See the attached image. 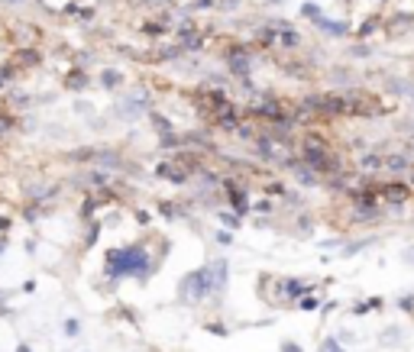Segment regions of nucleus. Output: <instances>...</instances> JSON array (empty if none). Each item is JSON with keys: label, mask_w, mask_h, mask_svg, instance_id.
<instances>
[{"label": "nucleus", "mask_w": 414, "mask_h": 352, "mask_svg": "<svg viewBox=\"0 0 414 352\" xmlns=\"http://www.w3.org/2000/svg\"><path fill=\"white\" fill-rule=\"evenodd\" d=\"M146 249H140V246H130V249H113L110 255H107V271L110 275H146Z\"/></svg>", "instance_id": "nucleus-1"}, {"label": "nucleus", "mask_w": 414, "mask_h": 352, "mask_svg": "<svg viewBox=\"0 0 414 352\" xmlns=\"http://www.w3.org/2000/svg\"><path fill=\"white\" fill-rule=\"evenodd\" d=\"M179 294H181V301H204L207 294H214V281H210V265L207 269H198V271H191L188 278L181 281V287H179Z\"/></svg>", "instance_id": "nucleus-2"}, {"label": "nucleus", "mask_w": 414, "mask_h": 352, "mask_svg": "<svg viewBox=\"0 0 414 352\" xmlns=\"http://www.w3.org/2000/svg\"><path fill=\"white\" fill-rule=\"evenodd\" d=\"M256 149H259V156L265 158V162H272V165H288L292 162V149L285 146L282 140H275V136H263V140L256 142Z\"/></svg>", "instance_id": "nucleus-3"}, {"label": "nucleus", "mask_w": 414, "mask_h": 352, "mask_svg": "<svg viewBox=\"0 0 414 352\" xmlns=\"http://www.w3.org/2000/svg\"><path fill=\"white\" fill-rule=\"evenodd\" d=\"M411 156L408 152H382V171L388 175H401V171H411Z\"/></svg>", "instance_id": "nucleus-4"}, {"label": "nucleus", "mask_w": 414, "mask_h": 352, "mask_svg": "<svg viewBox=\"0 0 414 352\" xmlns=\"http://www.w3.org/2000/svg\"><path fill=\"white\" fill-rule=\"evenodd\" d=\"M295 178H298L301 185H308V187L317 185V171H314V168H308V165H298V162H295Z\"/></svg>", "instance_id": "nucleus-5"}, {"label": "nucleus", "mask_w": 414, "mask_h": 352, "mask_svg": "<svg viewBox=\"0 0 414 352\" xmlns=\"http://www.w3.org/2000/svg\"><path fill=\"white\" fill-rule=\"evenodd\" d=\"M382 194H386L388 201H392V204H401V201L408 197V191H405V185H398V181H392V185L382 187Z\"/></svg>", "instance_id": "nucleus-6"}, {"label": "nucleus", "mask_w": 414, "mask_h": 352, "mask_svg": "<svg viewBox=\"0 0 414 352\" xmlns=\"http://www.w3.org/2000/svg\"><path fill=\"white\" fill-rule=\"evenodd\" d=\"M159 175H165V178H169V181H175V185H181V181L188 178V175H185V171H181L179 165H162V168H159Z\"/></svg>", "instance_id": "nucleus-7"}, {"label": "nucleus", "mask_w": 414, "mask_h": 352, "mask_svg": "<svg viewBox=\"0 0 414 352\" xmlns=\"http://www.w3.org/2000/svg\"><path fill=\"white\" fill-rule=\"evenodd\" d=\"M317 26H320V29H327L330 36H343V33H347V26H340L337 19H324V17H320V19H317Z\"/></svg>", "instance_id": "nucleus-8"}, {"label": "nucleus", "mask_w": 414, "mask_h": 352, "mask_svg": "<svg viewBox=\"0 0 414 352\" xmlns=\"http://www.w3.org/2000/svg\"><path fill=\"white\" fill-rule=\"evenodd\" d=\"M363 168H369V171H382V156H363Z\"/></svg>", "instance_id": "nucleus-9"}, {"label": "nucleus", "mask_w": 414, "mask_h": 352, "mask_svg": "<svg viewBox=\"0 0 414 352\" xmlns=\"http://www.w3.org/2000/svg\"><path fill=\"white\" fill-rule=\"evenodd\" d=\"M62 326H65V333H68V336H78V330H81V326H78V320H65Z\"/></svg>", "instance_id": "nucleus-10"}, {"label": "nucleus", "mask_w": 414, "mask_h": 352, "mask_svg": "<svg viewBox=\"0 0 414 352\" xmlns=\"http://www.w3.org/2000/svg\"><path fill=\"white\" fill-rule=\"evenodd\" d=\"M104 84L110 87V84H120V74H113V72H104Z\"/></svg>", "instance_id": "nucleus-11"}, {"label": "nucleus", "mask_w": 414, "mask_h": 352, "mask_svg": "<svg viewBox=\"0 0 414 352\" xmlns=\"http://www.w3.org/2000/svg\"><path fill=\"white\" fill-rule=\"evenodd\" d=\"M285 352H301L298 346H292V343H285Z\"/></svg>", "instance_id": "nucleus-12"}, {"label": "nucleus", "mask_w": 414, "mask_h": 352, "mask_svg": "<svg viewBox=\"0 0 414 352\" xmlns=\"http://www.w3.org/2000/svg\"><path fill=\"white\" fill-rule=\"evenodd\" d=\"M19 352H29V349H26V346H19Z\"/></svg>", "instance_id": "nucleus-13"}, {"label": "nucleus", "mask_w": 414, "mask_h": 352, "mask_svg": "<svg viewBox=\"0 0 414 352\" xmlns=\"http://www.w3.org/2000/svg\"><path fill=\"white\" fill-rule=\"evenodd\" d=\"M411 149H414V140H411Z\"/></svg>", "instance_id": "nucleus-14"}, {"label": "nucleus", "mask_w": 414, "mask_h": 352, "mask_svg": "<svg viewBox=\"0 0 414 352\" xmlns=\"http://www.w3.org/2000/svg\"><path fill=\"white\" fill-rule=\"evenodd\" d=\"M13 3H19V0H13Z\"/></svg>", "instance_id": "nucleus-15"}, {"label": "nucleus", "mask_w": 414, "mask_h": 352, "mask_svg": "<svg viewBox=\"0 0 414 352\" xmlns=\"http://www.w3.org/2000/svg\"><path fill=\"white\" fill-rule=\"evenodd\" d=\"M320 352H324V349H320Z\"/></svg>", "instance_id": "nucleus-16"}]
</instances>
